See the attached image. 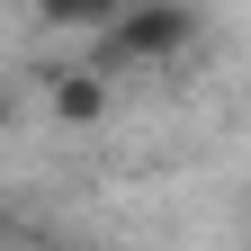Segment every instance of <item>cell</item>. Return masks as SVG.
<instances>
[{
    "label": "cell",
    "instance_id": "cell-1",
    "mask_svg": "<svg viewBox=\"0 0 251 251\" xmlns=\"http://www.w3.org/2000/svg\"><path fill=\"white\" fill-rule=\"evenodd\" d=\"M206 36L198 9H179V0H144V9H117L99 18V54H90V72H162V63H179L188 45Z\"/></svg>",
    "mask_w": 251,
    "mask_h": 251
},
{
    "label": "cell",
    "instance_id": "cell-2",
    "mask_svg": "<svg viewBox=\"0 0 251 251\" xmlns=\"http://www.w3.org/2000/svg\"><path fill=\"white\" fill-rule=\"evenodd\" d=\"M108 108H117V81H108V72H90V63H63V72H45V117H54V126L90 135Z\"/></svg>",
    "mask_w": 251,
    "mask_h": 251
},
{
    "label": "cell",
    "instance_id": "cell-3",
    "mask_svg": "<svg viewBox=\"0 0 251 251\" xmlns=\"http://www.w3.org/2000/svg\"><path fill=\"white\" fill-rule=\"evenodd\" d=\"M9 117H18V99H9V81H0V126H9Z\"/></svg>",
    "mask_w": 251,
    "mask_h": 251
}]
</instances>
